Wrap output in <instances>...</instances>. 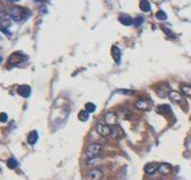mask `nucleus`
<instances>
[{
    "instance_id": "1",
    "label": "nucleus",
    "mask_w": 191,
    "mask_h": 180,
    "mask_svg": "<svg viewBox=\"0 0 191 180\" xmlns=\"http://www.w3.org/2000/svg\"><path fill=\"white\" fill-rule=\"evenodd\" d=\"M28 11L23 7H19V6H13V7L9 8L8 10V16L13 19V21H24L25 18H27Z\"/></svg>"
},
{
    "instance_id": "2",
    "label": "nucleus",
    "mask_w": 191,
    "mask_h": 180,
    "mask_svg": "<svg viewBox=\"0 0 191 180\" xmlns=\"http://www.w3.org/2000/svg\"><path fill=\"white\" fill-rule=\"evenodd\" d=\"M101 148H102V145H101V144H98V143H94V144L89 145V148L87 149V152H86V159L87 160L94 159V158L100 153Z\"/></svg>"
},
{
    "instance_id": "3",
    "label": "nucleus",
    "mask_w": 191,
    "mask_h": 180,
    "mask_svg": "<svg viewBox=\"0 0 191 180\" xmlns=\"http://www.w3.org/2000/svg\"><path fill=\"white\" fill-rule=\"evenodd\" d=\"M135 107L143 111H149L153 107V101L149 98H141L135 103Z\"/></svg>"
},
{
    "instance_id": "4",
    "label": "nucleus",
    "mask_w": 191,
    "mask_h": 180,
    "mask_svg": "<svg viewBox=\"0 0 191 180\" xmlns=\"http://www.w3.org/2000/svg\"><path fill=\"white\" fill-rule=\"evenodd\" d=\"M10 26H11V18L7 14L0 11V29L2 32H5V33H7V34H9L7 29Z\"/></svg>"
},
{
    "instance_id": "5",
    "label": "nucleus",
    "mask_w": 191,
    "mask_h": 180,
    "mask_svg": "<svg viewBox=\"0 0 191 180\" xmlns=\"http://www.w3.org/2000/svg\"><path fill=\"white\" fill-rule=\"evenodd\" d=\"M117 121H118V117H117V115L115 114L114 111H109V113L105 115V124H107L110 127L117 125Z\"/></svg>"
},
{
    "instance_id": "6",
    "label": "nucleus",
    "mask_w": 191,
    "mask_h": 180,
    "mask_svg": "<svg viewBox=\"0 0 191 180\" xmlns=\"http://www.w3.org/2000/svg\"><path fill=\"white\" fill-rule=\"evenodd\" d=\"M97 132L98 134H100L101 136H108V135H110V126H108L105 123H98Z\"/></svg>"
},
{
    "instance_id": "7",
    "label": "nucleus",
    "mask_w": 191,
    "mask_h": 180,
    "mask_svg": "<svg viewBox=\"0 0 191 180\" xmlns=\"http://www.w3.org/2000/svg\"><path fill=\"white\" fill-rule=\"evenodd\" d=\"M102 172L99 169L91 170L90 172L87 174V180H101L102 179Z\"/></svg>"
},
{
    "instance_id": "8",
    "label": "nucleus",
    "mask_w": 191,
    "mask_h": 180,
    "mask_svg": "<svg viewBox=\"0 0 191 180\" xmlns=\"http://www.w3.org/2000/svg\"><path fill=\"white\" fill-rule=\"evenodd\" d=\"M24 59H26V58L21 55L20 53H14L13 55H10V58H9V60H8V62L10 63V64H13V66H16V64H18V63L23 62V60Z\"/></svg>"
},
{
    "instance_id": "9",
    "label": "nucleus",
    "mask_w": 191,
    "mask_h": 180,
    "mask_svg": "<svg viewBox=\"0 0 191 180\" xmlns=\"http://www.w3.org/2000/svg\"><path fill=\"white\" fill-rule=\"evenodd\" d=\"M110 135L114 137V139H118L120 136H124V132L118 125H115V126H111L110 127Z\"/></svg>"
},
{
    "instance_id": "10",
    "label": "nucleus",
    "mask_w": 191,
    "mask_h": 180,
    "mask_svg": "<svg viewBox=\"0 0 191 180\" xmlns=\"http://www.w3.org/2000/svg\"><path fill=\"white\" fill-rule=\"evenodd\" d=\"M169 98H170L172 101H174V103H179V104L183 103L182 95H181L180 92H178V91H174V90H172V91L169 92Z\"/></svg>"
},
{
    "instance_id": "11",
    "label": "nucleus",
    "mask_w": 191,
    "mask_h": 180,
    "mask_svg": "<svg viewBox=\"0 0 191 180\" xmlns=\"http://www.w3.org/2000/svg\"><path fill=\"white\" fill-rule=\"evenodd\" d=\"M18 91V94L20 95L21 97H24V98H27L29 97V95H31V87L27 86V84H23V86H20L19 88L17 89Z\"/></svg>"
},
{
    "instance_id": "12",
    "label": "nucleus",
    "mask_w": 191,
    "mask_h": 180,
    "mask_svg": "<svg viewBox=\"0 0 191 180\" xmlns=\"http://www.w3.org/2000/svg\"><path fill=\"white\" fill-rule=\"evenodd\" d=\"M157 171L162 173V174H169L172 171V166L169 164V163H161L157 167Z\"/></svg>"
},
{
    "instance_id": "13",
    "label": "nucleus",
    "mask_w": 191,
    "mask_h": 180,
    "mask_svg": "<svg viewBox=\"0 0 191 180\" xmlns=\"http://www.w3.org/2000/svg\"><path fill=\"white\" fill-rule=\"evenodd\" d=\"M119 21L122 23L124 26H129V25H132L134 23V21L132 19V17L129 16V15H126V14H120L119 15Z\"/></svg>"
},
{
    "instance_id": "14",
    "label": "nucleus",
    "mask_w": 191,
    "mask_h": 180,
    "mask_svg": "<svg viewBox=\"0 0 191 180\" xmlns=\"http://www.w3.org/2000/svg\"><path fill=\"white\" fill-rule=\"evenodd\" d=\"M111 56H112V59L115 60V62L118 64L120 62V50L114 45L112 47H111Z\"/></svg>"
},
{
    "instance_id": "15",
    "label": "nucleus",
    "mask_w": 191,
    "mask_h": 180,
    "mask_svg": "<svg viewBox=\"0 0 191 180\" xmlns=\"http://www.w3.org/2000/svg\"><path fill=\"white\" fill-rule=\"evenodd\" d=\"M157 167H159V164L155 162H149L147 163L145 166V172L149 173V174H153V173L155 172L157 170Z\"/></svg>"
},
{
    "instance_id": "16",
    "label": "nucleus",
    "mask_w": 191,
    "mask_h": 180,
    "mask_svg": "<svg viewBox=\"0 0 191 180\" xmlns=\"http://www.w3.org/2000/svg\"><path fill=\"white\" fill-rule=\"evenodd\" d=\"M37 140H38V134H37V132L36 131H33L29 133V135H28V143L31 144V145H34L35 143L37 142Z\"/></svg>"
},
{
    "instance_id": "17",
    "label": "nucleus",
    "mask_w": 191,
    "mask_h": 180,
    "mask_svg": "<svg viewBox=\"0 0 191 180\" xmlns=\"http://www.w3.org/2000/svg\"><path fill=\"white\" fill-rule=\"evenodd\" d=\"M139 8H141V10L144 11V13H149L151 10V4H149L147 0H142L141 2H139Z\"/></svg>"
},
{
    "instance_id": "18",
    "label": "nucleus",
    "mask_w": 191,
    "mask_h": 180,
    "mask_svg": "<svg viewBox=\"0 0 191 180\" xmlns=\"http://www.w3.org/2000/svg\"><path fill=\"white\" fill-rule=\"evenodd\" d=\"M88 118H89V113L87 111H81L79 113V119L81 122H87Z\"/></svg>"
},
{
    "instance_id": "19",
    "label": "nucleus",
    "mask_w": 191,
    "mask_h": 180,
    "mask_svg": "<svg viewBox=\"0 0 191 180\" xmlns=\"http://www.w3.org/2000/svg\"><path fill=\"white\" fill-rule=\"evenodd\" d=\"M181 91L184 96L187 97H191V87L190 86H182L181 87Z\"/></svg>"
},
{
    "instance_id": "20",
    "label": "nucleus",
    "mask_w": 191,
    "mask_h": 180,
    "mask_svg": "<svg viewBox=\"0 0 191 180\" xmlns=\"http://www.w3.org/2000/svg\"><path fill=\"white\" fill-rule=\"evenodd\" d=\"M7 166L10 168V169H15V168H17L18 167V162L16 161L15 158H10V159L7 161Z\"/></svg>"
},
{
    "instance_id": "21",
    "label": "nucleus",
    "mask_w": 191,
    "mask_h": 180,
    "mask_svg": "<svg viewBox=\"0 0 191 180\" xmlns=\"http://www.w3.org/2000/svg\"><path fill=\"white\" fill-rule=\"evenodd\" d=\"M155 17H156L159 21H165V19L167 18V16L163 10H159L156 14H155Z\"/></svg>"
},
{
    "instance_id": "22",
    "label": "nucleus",
    "mask_w": 191,
    "mask_h": 180,
    "mask_svg": "<svg viewBox=\"0 0 191 180\" xmlns=\"http://www.w3.org/2000/svg\"><path fill=\"white\" fill-rule=\"evenodd\" d=\"M159 111L162 113V114H165V113H171V108L169 105H162L159 107Z\"/></svg>"
},
{
    "instance_id": "23",
    "label": "nucleus",
    "mask_w": 191,
    "mask_h": 180,
    "mask_svg": "<svg viewBox=\"0 0 191 180\" xmlns=\"http://www.w3.org/2000/svg\"><path fill=\"white\" fill-rule=\"evenodd\" d=\"M86 111H87L88 113H94V111H96V105L92 104V103H87V104H86Z\"/></svg>"
},
{
    "instance_id": "24",
    "label": "nucleus",
    "mask_w": 191,
    "mask_h": 180,
    "mask_svg": "<svg viewBox=\"0 0 191 180\" xmlns=\"http://www.w3.org/2000/svg\"><path fill=\"white\" fill-rule=\"evenodd\" d=\"M143 21H144V18H143L142 16H139V17H137L136 19H134V23H133V24L135 25V26H141V25L143 24Z\"/></svg>"
},
{
    "instance_id": "25",
    "label": "nucleus",
    "mask_w": 191,
    "mask_h": 180,
    "mask_svg": "<svg viewBox=\"0 0 191 180\" xmlns=\"http://www.w3.org/2000/svg\"><path fill=\"white\" fill-rule=\"evenodd\" d=\"M162 29H163V32L165 33V34H167V36L169 37H175V35H174V33L173 32H171L169 28H167V27H162Z\"/></svg>"
},
{
    "instance_id": "26",
    "label": "nucleus",
    "mask_w": 191,
    "mask_h": 180,
    "mask_svg": "<svg viewBox=\"0 0 191 180\" xmlns=\"http://www.w3.org/2000/svg\"><path fill=\"white\" fill-rule=\"evenodd\" d=\"M8 121V115L6 113H0V122L1 123H6Z\"/></svg>"
},
{
    "instance_id": "27",
    "label": "nucleus",
    "mask_w": 191,
    "mask_h": 180,
    "mask_svg": "<svg viewBox=\"0 0 191 180\" xmlns=\"http://www.w3.org/2000/svg\"><path fill=\"white\" fill-rule=\"evenodd\" d=\"M1 61H2V58H0V62H1Z\"/></svg>"
}]
</instances>
